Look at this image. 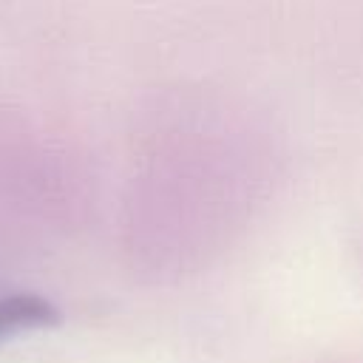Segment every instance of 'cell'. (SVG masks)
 <instances>
[{"mask_svg":"<svg viewBox=\"0 0 363 363\" xmlns=\"http://www.w3.org/2000/svg\"><path fill=\"white\" fill-rule=\"evenodd\" d=\"M60 323V309L34 292H9L0 295V343L37 329H51Z\"/></svg>","mask_w":363,"mask_h":363,"instance_id":"6da1fadb","label":"cell"}]
</instances>
